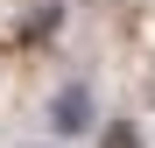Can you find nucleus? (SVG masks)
Segmentation results:
<instances>
[{
  "mask_svg": "<svg viewBox=\"0 0 155 148\" xmlns=\"http://www.w3.org/2000/svg\"><path fill=\"white\" fill-rule=\"evenodd\" d=\"M42 120H49V134H57V141H85V134L106 127V120H99V92H92L85 78H64L57 92H49Z\"/></svg>",
  "mask_w": 155,
  "mask_h": 148,
  "instance_id": "1",
  "label": "nucleus"
},
{
  "mask_svg": "<svg viewBox=\"0 0 155 148\" xmlns=\"http://www.w3.org/2000/svg\"><path fill=\"white\" fill-rule=\"evenodd\" d=\"M57 28H64V0H35L28 21H21V42H49Z\"/></svg>",
  "mask_w": 155,
  "mask_h": 148,
  "instance_id": "2",
  "label": "nucleus"
},
{
  "mask_svg": "<svg viewBox=\"0 0 155 148\" xmlns=\"http://www.w3.org/2000/svg\"><path fill=\"white\" fill-rule=\"evenodd\" d=\"M99 148H148V141H141L134 120H106V127H99Z\"/></svg>",
  "mask_w": 155,
  "mask_h": 148,
  "instance_id": "3",
  "label": "nucleus"
},
{
  "mask_svg": "<svg viewBox=\"0 0 155 148\" xmlns=\"http://www.w3.org/2000/svg\"><path fill=\"white\" fill-rule=\"evenodd\" d=\"M21 148H71V141H57V134H49V141H21Z\"/></svg>",
  "mask_w": 155,
  "mask_h": 148,
  "instance_id": "4",
  "label": "nucleus"
}]
</instances>
